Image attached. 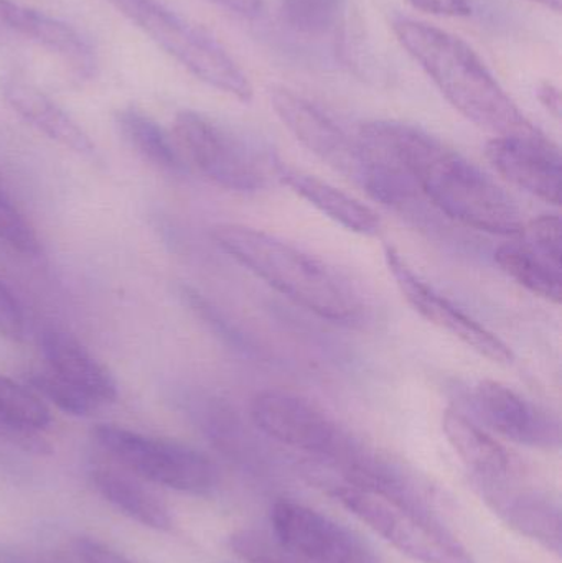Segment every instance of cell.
Wrapping results in <instances>:
<instances>
[{
	"instance_id": "cell-1",
	"label": "cell",
	"mask_w": 562,
	"mask_h": 563,
	"mask_svg": "<svg viewBox=\"0 0 562 563\" xmlns=\"http://www.w3.org/2000/svg\"><path fill=\"white\" fill-rule=\"evenodd\" d=\"M359 137L445 217L482 233L524 236V217L507 191L434 135L406 122L373 121Z\"/></svg>"
},
{
	"instance_id": "cell-2",
	"label": "cell",
	"mask_w": 562,
	"mask_h": 563,
	"mask_svg": "<svg viewBox=\"0 0 562 563\" xmlns=\"http://www.w3.org/2000/svg\"><path fill=\"white\" fill-rule=\"evenodd\" d=\"M211 240L257 279L323 320L352 324L365 314L362 294L349 277L289 241L238 223L211 228Z\"/></svg>"
},
{
	"instance_id": "cell-3",
	"label": "cell",
	"mask_w": 562,
	"mask_h": 563,
	"mask_svg": "<svg viewBox=\"0 0 562 563\" xmlns=\"http://www.w3.org/2000/svg\"><path fill=\"white\" fill-rule=\"evenodd\" d=\"M393 30L449 104L472 124L492 132L494 137L541 132L502 88L481 56L459 36L408 16L396 19Z\"/></svg>"
},
{
	"instance_id": "cell-4",
	"label": "cell",
	"mask_w": 562,
	"mask_h": 563,
	"mask_svg": "<svg viewBox=\"0 0 562 563\" xmlns=\"http://www.w3.org/2000/svg\"><path fill=\"white\" fill-rule=\"evenodd\" d=\"M274 112L290 134L317 158L386 207L403 208L408 191L401 177L386 167L356 135L304 96L287 88L271 89Z\"/></svg>"
},
{
	"instance_id": "cell-5",
	"label": "cell",
	"mask_w": 562,
	"mask_h": 563,
	"mask_svg": "<svg viewBox=\"0 0 562 563\" xmlns=\"http://www.w3.org/2000/svg\"><path fill=\"white\" fill-rule=\"evenodd\" d=\"M333 498L382 536L401 554L419 563H474L467 549L428 511L422 498L342 483Z\"/></svg>"
},
{
	"instance_id": "cell-6",
	"label": "cell",
	"mask_w": 562,
	"mask_h": 563,
	"mask_svg": "<svg viewBox=\"0 0 562 563\" xmlns=\"http://www.w3.org/2000/svg\"><path fill=\"white\" fill-rule=\"evenodd\" d=\"M200 81L250 102L253 86L227 49L161 0H106Z\"/></svg>"
},
{
	"instance_id": "cell-7",
	"label": "cell",
	"mask_w": 562,
	"mask_h": 563,
	"mask_svg": "<svg viewBox=\"0 0 562 563\" xmlns=\"http://www.w3.org/2000/svg\"><path fill=\"white\" fill-rule=\"evenodd\" d=\"M174 135L188 167L224 190L256 194L276 178V155L200 112H178Z\"/></svg>"
},
{
	"instance_id": "cell-8",
	"label": "cell",
	"mask_w": 562,
	"mask_h": 563,
	"mask_svg": "<svg viewBox=\"0 0 562 563\" xmlns=\"http://www.w3.org/2000/svg\"><path fill=\"white\" fill-rule=\"evenodd\" d=\"M92 437L135 478L195 496L211 495L220 486L218 466L205 453L184 443L144 435L111 423L96 426Z\"/></svg>"
},
{
	"instance_id": "cell-9",
	"label": "cell",
	"mask_w": 562,
	"mask_h": 563,
	"mask_svg": "<svg viewBox=\"0 0 562 563\" xmlns=\"http://www.w3.org/2000/svg\"><path fill=\"white\" fill-rule=\"evenodd\" d=\"M250 413L264 435L335 466L349 462L360 446L323 410L287 390L257 393Z\"/></svg>"
},
{
	"instance_id": "cell-10",
	"label": "cell",
	"mask_w": 562,
	"mask_h": 563,
	"mask_svg": "<svg viewBox=\"0 0 562 563\" xmlns=\"http://www.w3.org/2000/svg\"><path fill=\"white\" fill-rule=\"evenodd\" d=\"M385 261L396 287L416 313L421 314L429 323L448 331L492 363H514V351L500 336L458 307L454 301L439 294L432 285L415 273L408 261L395 247H385Z\"/></svg>"
},
{
	"instance_id": "cell-11",
	"label": "cell",
	"mask_w": 562,
	"mask_h": 563,
	"mask_svg": "<svg viewBox=\"0 0 562 563\" xmlns=\"http://www.w3.org/2000/svg\"><path fill=\"white\" fill-rule=\"evenodd\" d=\"M271 526L276 541L306 563H379L355 532L297 503H276Z\"/></svg>"
},
{
	"instance_id": "cell-12",
	"label": "cell",
	"mask_w": 562,
	"mask_h": 563,
	"mask_svg": "<svg viewBox=\"0 0 562 563\" xmlns=\"http://www.w3.org/2000/svg\"><path fill=\"white\" fill-rule=\"evenodd\" d=\"M467 400L475 420L498 435L531 449H560V419L511 387L498 380H477Z\"/></svg>"
},
{
	"instance_id": "cell-13",
	"label": "cell",
	"mask_w": 562,
	"mask_h": 563,
	"mask_svg": "<svg viewBox=\"0 0 562 563\" xmlns=\"http://www.w3.org/2000/svg\"><path fill=\"white\" fill-rule=\"evenodd\" d=\"M492 167L515 187L544 203H561L560 148L543 134L497 135L485 147Z\"/></svg>"
},
{
	"instance_id": "cell-14",
	"label": "cell",
	"mask_w": 562,
	"mask_h": 563,
	"mask_svg": "<svg viewBox=\"0 0 562 563\" xmlns=\"http://www.w3.org/2000/svg\"><path fill=\"white\" fill-rule=\"evenodd\" d=\"M485 505L508 528L560 555L562 549L561 508L543 493L518 488L514 482H474Z\"/></svg>"
},
{
	"instance_id": "cell-15",
	"label": "cell",
	"mask_w": 562,
	"mask_h": 563,
	"mask_svg": "<svg viewBox=\"0 0 562 563\" xmlns=\"http://www.w3.org/2000/svg\"><path fill=\"white\" fill-rule=\"evenodd\" d=\"M0 23L7 32L23 36L62 59L76 78L96 76L95 48L69 23L13 0H0Z\"/></svg>"
},
{
	"instance_id": "cell-16",
	"label": "cell",
	"mask_w": 562,
	"mask_h": 563,
	"mask_svg": "<svg viewBox=\"0 0 562 563\" xmlns=\"http://www.w3.org/2000/svg\"><path fill=\"white\" fill-rule=\"evenodd\" d=\"M0 92L9 108L30 128L79 157L99 161L98 148L85 129L25 76L5 73L0 78Z\"/></svg>"
},
{
	"instance_id": "cell-17",
	"label": "cell",
	"mask_w": 562,
	"mask_h": 563,
	"mask_svg": "<svg viewBox=\"0 0 562 563\" xmlns=\"http://www.w3.org/2000/svg\"><path fill=\"white\" fill-rule=\"evenodd\" d=\"M40 344L46 369L89 400L96 409L118 400L114 376L75 336L58 330H46Z\"/></svg>"
},
{
	"instance_id": "cell-18",
	"label": "cell",
	"mask_w": 562,
	"mask_h": 563,
	"mask_svg": "<svg viewBox=\"0 0 562 563\" xmlns=\"http://www.w3.org/2000/svg\"><path fill=\"white\" fill-rule=\"evenodd\" d=\"M442 430L472 482H514L520 473L518 460L474 417L451 407L442 417Z\"/></svg>"
},
{
	"instance_id": "cell-19",
	"label": "cell",
	"mask_w": 562,
	"mask_h": 563,
	"mask_svg": "<svg viewBox=\"0 0 562 563\" xmlns=\"http://www.w3.org/2000/svg\"><path fill=\"white\" fill-rule=\"evenodd\" d=\"M276 178L280 184L294 191L297 197L306 200L323 217L345 228L350 233L360 236H376L382 230V220L368 205L356 200L352 195L333 187L329 181L307 172L297 170L286 162L276 161Z\"/></svg>"
},
{
	"instance_id": "cell-20",
	"label": "cell",
	"mask_w": 562,
	"mask_h": 563,
	"mask_svg": "<svg viewBox=\"0 0 562 563\" xmlns=\"http://www.w3.org/2000/svg\"><path fill=\"white\" fill-rule=\"evenodd\" d=\"M96 492L122 515L154 531H170V511L167 506L129 473L109 466H96L89 473Z\"/></svg>"
},
{
	"instance_id": "cell-21",
	"label": "cell",
	"mask_w": 562,
	"mask_h": 563,
	"mask_svg": "<svg viewBox=\"0 0 562 563\" xmlns=\"http://www.w3.org/2000/svg\"><path fill=\"white\" fill-rule=\"evenodd\" d=\"M115 125L129 147L151 167L175 177L187 174L190 167L177 141L151 115L132 106L119 109Z\"/></svg>"
},
{
	"instance_id": "cell-22",
	"label": "cell",
	"mask_w": 562,
	"mask_h": 563,
	"mask_svg": "<svg viewBox=\"0 0 562 563\" xmlns=\"http://www.w3.org/2000/svg\"><path fill=\"white\" fill-rule=\"evenodd\" d=\"M49 423L48 406L30 387L0 374V435L40 446L36 435Z\"/></svg>"
},
{
	"instance_id": "cell-23",
	"label": "cell",
	"mask_w": 562,
	"mask_h": 563,
	"mask_svg": "<svg viewBox=\"0 0 562 563\" xmlns=\"http://www.w3.org/2000/svg\"><path fill=\"white\" fill-rule=\"evenodd\" d=\"M495 263L511 280L527 288L535 297L554 305L561 303V267L553 266L530 246L504 244L495 251Z\"/></svg>"
},
{
	"instance_id": "cell-24",
	"label": "cell",
	"mask_w": 562,
	"mask_h": 563,
	"mask_svg": "<svg viewBox=\"0 0 562 563\" xmlns=\"http://www.w3.org/2000/svg\"><path fill=\"white\" fill-rule=\"evenodd\" d=\"M346 0H280V20L300 38L339 35L345 25Z\"/></svg>"
},
{
	"instance_id": "cell-25",
	"label": "cell",
	"mask_w": 562,
	"mask_h": 563,
	"mask_svg": "<svg viewBox=\"0 0 562 563\" xmlns=\"http://www.w3.org/2000/svg\"><path fill=\"white\" fill-rule=\"evenodd\" d=\"M26 383H29L30 389L43 402H52L53 406L58 407L62 412L69 413V416H89V413L96 410V407L89 400L79 396L71 387L66 386L63 380H59L55 374L49 373L46 367L32 371L29 377H26Z\"/></svg>"
},
{
	"instance_id": "cell-26",
	"label": "cell",
	"mask_w": 562,
	"mask_h": 563,
	"mask_svg": "<svg viewBox=\"0 0 562 563\" xmlns=\"http://www.w3.org/2000/svg\"><path fill=\"white\" fill-rule=\"evenodd\" d=\"M0 241L26 256L40 253V240L32 224L3 194H0Z\"/></svg>"
},
{
	"instance_id": "cell-27",
	"label": "cell",
	"mask_w": 562,
	"mask_h": 563,
	"mask_svg": "<svg viewBox=\"0 0 562 563\" xmlns=\"http://www.w3.org/2000/svg\"><path fill=\"white\" fill-rule=\"evenodd\" d=\"M524 236H527L531 250L553 266L561 267L562 227L558 214H541L530 223H525Z\"/></svg>"
},
{
	"instance_id": "cell-28",
	"label": "cell",
	"mask_w": 562,
	"mask_h": 563,
	"mask_svg": "<svg viewBox=\"0 0 562 563\" xmlns=\"http://www.w3.org/2000/svg\"><path fill=\"white\" fill-rule=\"evenodd\" d=\"M25 333V317L12 291L0 284V336L20 341Z\"/></svg>"
},
{
	"instance_id": "cell-29",
	"label": "cell",
	"mask_w": 562,
	"mask_h": 563,
	"mask_svg": "<svg viewBox=\"0 0 562 563\" xmlns=\"http://www.w3.org/2000/svg\"><path fill=\"white\" fill-rule=\"evenodd\" d=\"M76 551L85 563H135L125 555L119 554L109 545L95 541V539H79Z\"/></svg>"
},
{
	"instance_id": "cell-30",
	"label": "cell",
	"mask_w": 562,
	"mask_h": 563,
	"mask_svg": "<svg viewBox=\"0 0 562 563\" xmlns=\"http://www.w3.org/2000/svg\"><path fill=\"white\" fill-rule=\"evenodd\" d=\"M415 9L441 16H465L472 12L471 0H408Z\"/></svg>"
},
{
	"instance_id": "cell-31",
	"label": "cell",
	"mask_w": 562,
	"mask_h": 563,
	"mask_svg": "<svg viewBox=\"0 0 562 563\" xmlns=\"http://www.w3.org/2000/svg\"><path fill=\"white\" fill-rule=\"evenodd\" d=\"M218 7H223L228 12L243 16H256L263 9V0H210Z\"/></svg>"
},
{
	"instance_id": "cell-32",
	"label": "cell",
	"mask_w": 562,
	"mask_h": 563,
	"mask_svg": "<svg viewBox=\"0 0 562 563\" xmlns=\"http://www.w3.org/2000/svg\"><path fill=\"white\" fill-rule=\"evenodd\" d=\"M538 99H540L541 104H543L551 114L560 118L561 95L553 85H550V82H543V85L538 88Z\"/></svg>"
},
{
	"instance_id": "cell-33",
	"label": "cell",
	"mask_w": 562,
	"mask_h": 563,
	"mask_svg": "<svg viewBox=\"0 0 562 563\" xmlns=\"http://www.w3.org/2000/svg\"><path fill=\"white\" fill-rule=\"evenodd\" d=\"M530 2L538 3L544 9L554 10V12L561 9V0H530Z\"/></svg>"
},
{
	"instance_id": "cell-34",
	"label": "cell",
	"mask_w": 562,
	"mask_h": 563,
	"mask_svg": "<svg viewBox=\"0 0 562 563\" xmlns=\"http://www.w3.org/2000/svg\"><path fill=\"white\" fill-rule=\"evenodd\" d=\"M3 32H7V30H5V29H3L2 23H0V36H2V33H3Z\"/></svg>"
}]
</instances>
